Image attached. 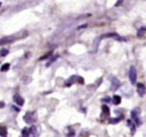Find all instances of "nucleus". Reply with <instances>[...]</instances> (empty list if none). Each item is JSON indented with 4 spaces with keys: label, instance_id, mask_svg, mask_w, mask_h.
<instances>
[{
    "label": "nucleus",
    "instance_id": "obj_11",
    "mask_svg": "<svg viewBox=\"0 0 146 137\" xmlns=\"http://www.w3.org/2000/svg\"><path fill=\"white\" fill-rule=\"evenodd\" d=\"M146 32V27L145 26H143V27H140L139 30H138V37H143V34Z\"/></svg>",
    "mask_w": 146,
    "mask_h": 137
},
{
    "label": "nucleus",
    "instance_id": "obj_7",
    "mask_svg": "<svg viewBox=\"0 0 146 137\" xmlns=\"http://www.w3.org/2000/svg\"><path fill=\"white\" fill-rule=\"evenodd\" d=\"M112 82H113V84H112V87H111V88H112V90H115L116 88H119V87H120V81H119L117 79L113 78V81H112Z\"/></svg>",
    "mask_w": 146,
    "mask_h": 137
},
{
    "label": "nucleus",
    "instance_id": "obj_14",
    "mask_svg": "<svg viewBox=\"0 0 146 137\" xmlns=\"http://www.w3.org/2000/svg\"><path fill=\"white\" fill-rule=\"evenodd\" d=\"M127 123L130 126V128H131V132H133V131H135V127H136V124H133L130 120H128V121H127Z\"/></svg>",
    "mask_w": 146,
    "mask_h": 137
},
{
    "label": "nucleus",
    "instance_id": "obj_4",
    "mask_svg": "<svg viewBox=\"0 0 146 137\" xmlns=\"http://www.w3.org/2000/svg\"><path fill=\"white\" fill-rule=\"evenodd\" d=\"M74 82H78V83H83V78L81 76H78V75H73L72 78L68 79V82L66 83L67 86H70L71 83H74Z\"/></svg>",
    "mask_w": 146,
    "mask_h": 137
},
{
    "label": "nucleus",
    "instance_id": "obj_1",
    "mask_svg": "<svg viewBox=\"0 0 146 137\" xmlns=\"http://www.w3.org/2000/svg\"><path fill=\"white\" fill-rule=\"evenodd\" d=\"M24 121L29 124H32L35 121V113L34 112H26L24 115Z\"/></svg>",
    "mask_w": 146,
    "mask_h": 137
},
{
    "label": "nucleus",
    "instance_id": "obj_6",
    "mask_svg": "<svg viewBox=\"0 0 146 137\" xmlns=\"http://www.w3.org/2000/svg\"><path fill=\"white\" fill-rule=\"evenodd\" d=\"M13 98H14V102H15L18 106H22V105L24 104V99H23L19 95H14V97H13Z\"/></svg>",
    "mask_w": 146,
    "mask_h": 137
},
{
    "label": "nucleus",
    "instance_id": "obj_9",
    "mask_svg": "<svg viewBox=\"0 0 146 137\" xmlns=\"http://www.w3.org/2000/svg\"><path fill=\"white\" fill-rule=\"evenodd\" d=\"M14 40H15V38H2L1 39V45H5V42H11Z\"/></svg>",
    "mask_w": 146,
    "mask_h": 137
},
{
    "label": "nucleus",
    "instance_id": "obj_13",
    "mask_svg": "<svg viewBox=\"0 0 146 137\" xmlns=\"http://www.w3.org/2000/svg\"><path fill=\"white\" fill-rule=\"evenodd\" d=\"M0 131H1V137H7V130H6V127H1V129H0Z\"/></svg>",
    "mask_w": 146,
    "mask_h": 137
},
{
    "label": "nucleus",
    "instance_id": "obj_18",
    "mask_svg": "<svg viewBox=\"0 0 146 137\" xmlns=\"http://www.w3.org/2000/svg\"><path fill=\"white\" fill-rule=\"evenodd\" d=\"M121 120V118H119V119H114V120H110V122L111 123H114V122H119Z\"/></svg>",
    "mask_w": 146,
    "mask_h": 137
},
{
    "label": "nucleus",
    "instance_id": "obj_20",
    "mask_svg": "<svg viewBox=\"0 0 146 137\" xmlns=\"http://www.w3.org/2000/svg\"><path fill=\"white\" fill-rule=\"evenodd\" d=\"M13 108H14V110H15V111H17V112H18V111H19V108H18V107H15V106H14V107H13Z\"/></svg>",
    "mask_w": 146,
    "mask_h": 137
},
{
    "label": "nucleus",
    "instance_id": "obj_10",
    "mask_svg": "<svg viewBox=\"0 0 146 137\" xmlns=\"http://www.w3.org/2000/svg\"><path fill=\"white\" fill-rule=\"evenodd\" d=\"M113 103H114L115 105L120 104V103H121V97H120V96H117V95H115V96L113 97Z\"/></svg>",
    "mask_w": 146,
    "mask_h": 137
},
{
    "label": "nucleus",
    "instance_id": "obj_5",
    "mask_svg": "<svg viewBox=\"0 0 146 137\" xmlns=\"http://www.w3.org/2000/svg\"><path fill=\"white\" fill-rule=\"evenodd\" d=\"M137 91H138V95L139 96H144L145 95V91H146V88L143 83H137Z\"/></svg>",
    "mask_w": 146,
    "mask_h": 137
},
{
    "label": "nucleus",
    "instance_id": "obj_8",
    "mask_svg": "<svg viewBox=\"0 0 146 137\" xmlns=\"http://www.w3.org/2000/svg\"><path fill=\"white\" fill-rule=\"evenodd\" d=\"M30 132H31V130H30L29 128H24V129L22 130V136H23V137H29V136H30Z\"/></svg>",
    "mask_w": 146,
    "mask_h": 137
},
{
    "label": "nucleus",
    "instance_id": "obj_2",
    "mask_svg": "<svg viewBox=\"0 0 146 137\" xmlns=\"http://www.w3.org/2000/svg\"><path fill=\"white\" fill-rule=\"evenodd\" d=\"M136 78H137V71L135 66H130L129 68V79L132 84H136Z\"/></svg>",
    "mask_w": 146,
    "mask_h": 137
},
{
    "label": "nucleus",
    "instance_id": "obj_12",
    "mask_svg": "<svg viewBox=\"0 0 146 137\" xmlns=\"http://www.w3.org/2000/svg\"><path fill=\"white\" fill-rule=\"evenodd\" d=\"M110 114V110L106 105H103V115H108Z\"/></svg>",
    "mask_w": 146,
    "mask_h": 137
},
{
    "label": "nucleus",
    "instance_id": "obj_17",
    "mask_svg": "<svg viewBox=\"0 0 146 137\" xmlns=\"http://www.w3.org/2000/svg\"><path fill=\"white\" fill-rule=\"evenodd\" d=\"M70 129V131H68V134H67V137H73L74 136V130H72L71 128H68Z\"/></svg>",
    "mask_w": 146,
    "mask_h": 137
},
{
    "label": "nucleus",
    "instance_id": "obj_19",
    "mask_svg": "<svg viewBox=\"0 0 146 137\" xmlns=\"http://www.w3.org/2000/svg\"><path fill=\"white\" fill-rule=\"evenodd\" d=\"M103 102H110V98H104Z\"/></svg>",
    "mask_w": 146,
    "mask_h": 137
},
{
    "label": "nucleus",
    "instance_id": "obj_15",
    "mask_svg": "<svg viewBox=\"0 0 146 137\" xmlns=\"http://www.w3.org/2000/svg\"><path fill=\"white\" fill-rule=\"evenodd\" d=\"M9 67H10V65L7 63V64H3L2 66H1V71L3 72V71H7V70H9Z\"/></svg>",
    "mask_w": 146,
    "mask_h": 137
},
{
    "label": "nucleus",
    "instance_id": "obj_3",
    "mask_svg": "<svg viewBox=\"0 0 146 137\" xmlns=\"http://www.w3.org/2000/svg\"><path fill=\"white\" fill-rule=\"evenodd\" d=\"M139 113H140L139 108H136V110H133V111L131 112V118H132V120L135 121L136 124H140V121H139Z\"/></svg>",
    "mask_w": 146,
    "mask_h": 137
},
{
    "label": "nucleus",
    "instance_id": "obj_16",
    "mask_svg": "<svg viewBox=\"0 0 146 137\" xmlns=\"http://www.w3.org/2000/svg\"><path fill=\"white\" fill-rule=\"evenodd\" d=\"M8 53H9V51H8V49L2 48V49H1V57H5V56H6Z\"/></svg>",
    "mask_w": 146,
    "mask_h": 137
}]
</instances>
